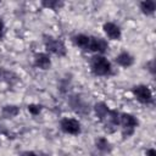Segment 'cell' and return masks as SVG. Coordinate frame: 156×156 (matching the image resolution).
Masks as SVG:
<instances>
[{
	"label": "cell",
	"mask_w": 156,
	"mask_h": 156,
	"mask_svg": "<svg viewBox=\"0 0 156 156\" xmlns=\"http://www.w3.org/2000/svg\"><path fill=\"white\" fill-rule=\"evenodd\" d=\"M90 72L96 77H108L112 73V65L104 55H94L89 61Z\"/></svg>",
	"instance_id": "obj_1"
},
{
	"label": "cell",
	"mask_w": 156,
	"mask_h": 156,
	"mask_svg": "<svg viewBox=\"0 0 156 156\" xmlns=\"http://www.w3.org/2000/svg\"><path fill=\"white\" fill-rule=\"evenodd\" d=\"M43 43L48 52L54 54L58 57H65L67 55V49L65 45V41L60 38H56L54 35L44 34L43 35Z\"/></svg>",
	"instance_id": "obj_2"
},
{
	"label": "cell",
	"mask_w": 156,
	"mask_h": 156,
	"mask_svg": "<svg viewBox=\"0 0 156 156\" xmlns=\"http://www.w3.org/2000/svg\"><path fill=\"white\" fill-rule=\"evenodd\" d=\"M138 126H139V121L135 116L127 112L119 113V127H121V133L123 139L130 138L134 134Z\"/></svg>",
	"instance_id": "obj_3"
},
{
	"label": "cell",
	"mask_w": 156,
	"mask_h": 156,
	"mask_svg": "<svg viewBox=\"0 0 156 156\" xmlns=\"http://www.w3.org/2000/svg\"><path fill=\"white\" fill-rule=\"evenodd\" d=\"M68 105L71 107L72 111H74L76 113L80 115V116H85L90 112V106L89 104L84 100V98H82L80 94H72L68 96Z\"/></svg>",
	"instance_id": "obj_4"
},
{
	"label": "cell",
	"mask_w": 156,
	"mask_h": 156,
	"mask_svg": "<svg viewBox=\"0 0 156 156\" xmlns=\"http://www.w3.org/2000/svg\"><path fill=\"white\" fill-rule=\"evenodd\" d=\"M132 93L134 95V98L136 99V101H139L143 105H150L154 102V98H152V91L151 89L145 85V84H138L134 85L132 89Z\"/></svg>",
	"instance_id": "obj_5"
},
{
	"label": "cell",
	"mask_w": 156,
	"mask_h": 156,
	"mask_svg": "<svg viewBox=\"0 0 156 156\" xmlns=\"http://www.w3.org/2000/svg\"><path fill=\"white\" fill-rule=\"evenodd\" d=\"M60 129L65 133V134H69V135H78L82 132V126L80 122L76 118H69V117H65L60 121Z\"/></svg>",
	"instance_id": "obj_6"
},
{
	"label": "cell",
	"mask_w": 156,
	"mask_h": 156,
	"mask_svg": "<svg viewBox=\"0 0 156 156\" xmlns=\"http://www.w3.org/2000/svg\"><path fill=\"white\" fill-rule=\"evenodd\" d=\"M101 123L104 126V130L107 134L115 133L119 126V112L117 110H110L107 117Z\"/></svg>",
	"instance_id": "obj_7"
},
{
	"label": "cell",
	"mask_w": 156,
	"mask_h": 156,
	"mask_svg": "<svg viewBox=\"0 0 156 156\" xmlns=\"http://www.w3.org/2000/svg\"><path fill=\"white\" fill-rule=\"evenodd\" d=\"M108 50V43L102 37H90L88 51L95 52V55H104Z\"/></svg>",
	"instance_id": "obj_8"
},
{
	"label": "cell",
	"mask_w": 156,
	"mask_h": 156,
	"mask_svg": "<svg viewBox=\"0 0 156 156\" xmlns=\"http://www.w3.org/2000/svg\"><path fill=\"white\" fill-rule=\"evenodd\" d=\"M102 30L106 34V37L111 40H121L122 38V30L119 26H117L113 22H105L102 26Z\"/></svg>",
	"instance_id": "obj_9"
},
{
	"label": "cell",
	"mask_w": 156,
	"mask_h": 156,
	"mask_svg": "<svg viewBox=\"0 0 156 156\" xmlns=\"http://www.w3.org/2000/svg\"><path fill=\"white\" fill-rule=\"evenodd\" d=\"M34 66L39 69H49L51 67V58L48 52H37L34 55Z\"/></svg>",
	"instance_id": "obj_10"
},
{
	"label": "cell",
	"mask_w": 156,
	"mask_h": 156,
	"mask_svg": "<svg viewBox=\"0 0 156 156\" xmlns=\"http://www.w3.org/2000/svg\"><path fill=\"white\" fill-rule=\"evenodd\" d=\"M18 80H20V77L15 72L5 67H0V82L6 83L9 85H15L18 83Z\"/></svg>",
	"instance_id": "obj_11"
},
{
	"label": "cell",
	"mask_w": 156,
	"mask_h": 156,
	"mask_svg": "<svg viewBox=\"0 0 156 156\" xmlns=\"http://www.w3.org/2000/svg\"><path fill=\"white\" fill-rule=\"evenodd\" d=\"M115 62H116L118 66H121V67L128 68V67L133 66V63H134V56H133L130 52H128V51H121V52L116 56Z\"/></svg>",
	"instance_id": "obj_12"
},
{
	"label": "cell",
	"mask_w": 156,
	"mask_h": 156,
	"mask_svg": "<svg viewBox=\"0 0 156 156\" xmlns=\"http://www.w3.org/2000/svg\"><path fill=\"white\" fill-rule=\"evenodd\" d=\"M93 110H94V113H95L96 118H98L100 122H102V121L107 117V115H108V112H110L111 108L108 107V105H107L106 102L99 101V102H96V104L94 105Z\"/></svg>",
	"instance_id": "obj_13"
},
{
	"label": "cell",
	"mask_w": 156,
	"mask_h": 156,
	"mask_svg": "<svg viewBox=\"0 0 156 156\" xmlns=\"http://www.w3.org/2000/svg\"><path fill=\"white\" fill-rule=\"evenodd\" d=\"M73 45H76L77 48L82 49V50H85L88 51V46H89V40H90V35H87V34H83V33H79V34H76L71 38Z\"/></svg>",
	"instance_id": "obj_14"
},
{
	"label": "cell",
	"mask_w": 156,
	"mask_h": 156,
	"mask_svg": "<svg viewBox=\"0 0 156 156\" xmlns=\"http://www.w3.org/2000/svg\"><path fill=\"white\" fill-rule=\"evenodd\" d=\"M95 149L100 151L101 154H110L112 151V144L108 141L107 138L105 136H99L95 139Z\"/></svg>",
	"instance_id": "obj_15"
},
{
	"label": "cell",
	"mask_w": 156,
	"mask_h": 156,
	"mask_svg": "<svg viewBox=\"0 0 156 156\" xmlns=\"http://www.w3.org/2000/svg\"><path fill=\"white\" fill-rule=\"evenodd\" d=\"M18 113H20V107L17 105L9 104V105H5L1 107V117L5 119H12V118L17 117Z\"/></svg>",
	"instance_id": "obj_16"
},
{
	"label": "cell",
	"mask_w": 156,
	"mask_h": 156,
	"mask_svg": "<svg viewBox=\"0 0 156 156\" xmlns=\"http://www.w3.org/2000/svg\"><path fill=\"white\" fill-rule=\"evenodd\" d=\"M139 9L145 16H151L156 10V2L154 0H144L139 4Z\"/></svg>",
	"instance_id": "obj_17"
},
{
	"label": "cell",
	"mask_w": 156,
	"mask_h": 156,
	"mask_svg": "<svg viewBox=\"0 0 156 156\" xmlns=\"http://www.w3.org/2000/svg\"><path fill=\"white\" fill-rule=\"evenodd\" d=\"M40 4H41L43 7L49 9V10H54V11L60 10V9L65 5L63 1H58V0H44V1H41Z\"/></svg>",
	"instance_id": "obj_18"
},
{
	"label": "cell",
	"mask_w": 156,
	"mask_h": 156,
	"mask_svg": "<svg viewBox=\"0 0 156 156\" xmlns=\"http://www.w3.org/2000/svg\"><path fill=\"white\" fill-rule=\"evenodd\" d=\"M27 110L32 116H38L41 112L43 106L39 104H29V105H27Z\"/></svg>",
	"instance_id": "obj_19"
},
{
	"label": "cell",
	"mask_w": 156,
	"mask_h": 156,
	"mask_svg": "<svg viewBox=\"0 0 156 156\" xmlns=\"http://www.w3.org/2000/svg\"><path fill=\"white\" fill-rule=\"evenodd\" d=\"M145 67H146V69H147L152 76H155V61H154V60H150L149 62H146Z\"/></svg>",
	"instance_id": "obj_20"
},
{
	"label": "cell",
	"mask_w": 156,
	"mask_h": 156,
	"mask_svg": "<svg viewBox=\"0 0 156 156\" xmlns=\"http://www.w3.org/2000/svg\"><path fill=\"white\" fill-rule=\"evenodd\" d=\"M4 34H5V23H4L2 18L0 17V40L4 38Z\"/></svg>",
	"instance_id": "obj_21"
},
{
	"label": "cell",
	"mask_w": 156,
	"mask_h": 156,
	"mask_svg": "<svg viewBox=\"0 0 156 156\" xmlns=\"http://www.w3.org/2000/svg\"><path fill=\"white\" fill-rule=\"evenodd\" d=\"M145 155H146V156H156V150H155L154 147H149V149L146 150Z\"/></svg>",
	"instance_id": "obj_22"
},
{
	"label": "cell",
	"mask_w": 156,
	"mask_h": 156,
	"mask_svg": "<svg viewBox=\"0 0 156 156\" xmlns=\"http://www.w3.org/2000/svg\"><path fill=\"white\" fill-rule=\"evenodd\" d=\"M20 156H38V155H37L34 151H29V150H28V151H23Z\"/></svg>",
	"instance_id": "obj_23"
}]
</instances>
